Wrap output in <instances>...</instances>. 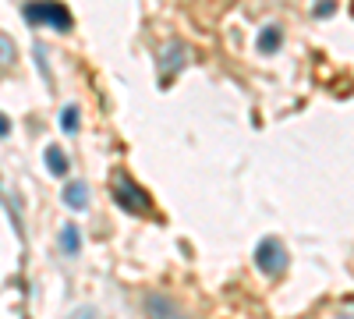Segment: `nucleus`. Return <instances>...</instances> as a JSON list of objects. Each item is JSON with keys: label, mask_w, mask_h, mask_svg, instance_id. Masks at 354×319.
<instances>
[{"label": "nucleus", "mask_w": 354, "mask_h": 319, "mask_svg": "<svg viewBox=\"0 0 354 319\" xmlns=\"http://www.w3.org/2000/svg\"><path fill=\"white\" fill-rule=\"evenodd\" d=\"M280 39H283V33H280L277 25L262 28V36H259V50H262V53H277V50H280Z\"/></svg>", "instance_id": "obj_9"}, {"label": "nucleus", "mask_w": 354, "mask_h": 319, "mask_svg": "<svg viewBox=\"0 0 354 319\" xmlns=\"http://www.w3.org/2000/svg\"><path fill=\"white\" fill-rule=\"evenodd\" d=\"M78 238H82L78 227H75V224H64V227H61V252H64V255H78V248H82Z\"/></svg>", "instance_id": "obj_7"}, {"label": "nucleus", "mask_w": 354, "mask_h": 319, "mask_svg": "<svg viewBox=\"0 0 354 319\" xmlns=\"http://www.w3.org/2000/svg\"><path fill=\"white\" fill-rule=\"evenodd\" d=\"M71 319H103V316H100V312H96L93 305H85V309H78V312H75Z\"/></svg>", "instance_id": "obj_12"}, {"label": "nucleus", "mask_w": 354, "mask_h": 319, "mask_svg": "<svg viewBox=\"0 0 354 319\" xmlns=\"http://www.w3.org/2000/svg\"><path fill=\"white\" fill-rule=\"evenodd\" d=\"M64 202L71 210H85L88 206V188H85V181H71L68 188H64Z\"/></svg>", "instance_id": "obj_6"}, {"label": "nucleus", "mask_w": 354, "mask_h": 319, "mask_svg": "<svg viewBox=\"0 0 354 319\" xmlns=\"http://www.w3.org/2000/svg\"><path fill=\"white\" fill-rule=\"evenodd\" d=\"M326 15H333V0H322V4L315 8V18H326Z\"/></svg>", "instance_id": "obj_13"}, {"label": "nucleus", "mask_w": 354, "mask_h": 319, "mask_svg": "<svg viewBox=\"0 0 354 319\" xmlns=\"http://www.w3.org/2000/svg\"><path fill=\"white\" fill-rule=\"evenodd\" d=\"M188 46L185 43H177V39H170L167 46H163V57H160V68H163V82H170L177 71H181L185 64H188Z\"/></svg>", "instance_id": "obj_4"}, {"label": "nucleus", "mask_w": 354, "mask_h": 319, "mask_svg": "<svg viewBox=\"0 0 354 319\" xmlns=\"http://www.w3.org/2000/svg\"><path fill=\"white\" fill-rule=\"evenodd\" d=\"M46 167H50V174H57V178H64V174H68V156H64L61 146L46 149Z\"/></svg>", "instance_id": "obj_8"}, {"label": "nucleus", "mask_w": 354, "mask_h": 319, "mask_svg": "<svg viewBox=\"0 0 354 319\" xmlns=\"http://www.w3.org/2000/svg\"><path fill=\"white\" fill-rule=\"evenodd\" d=\"M25 21L32 25H50L57 28V33H68L71 28V11L64 4H57V0H28V4L21 8Z\"/></svg>", "instance_id": "obj_2"}, {"label": "nucleus", "mask_w": 354, "mask_h": 319, "mask_svg": "<svg viewBox=\"0 0 354 319\" xmlns=\"http://www.w3.org/2000/svg\"><path fill=\"white\" fill-rule=\"evenodd\" d=\"M113 202L121 210H128V213H135V217H149L153 213V199H149V192H145L131 174H117L113 178Z\"/></svg>", "instance_id": "obj_1"}, {"label": "nucleus", "mask_w": 354, "mask_h": 319, "mask_svg": "<svg viewBox=\"0 0 354 319\" xmlns=\"http://www.w3.org/2000/svg\"><path fill=\"white\" fill-rule=\"evenodd\" d=\"M290 263V255H287V245L280 238H262L259 248H255V266L266 273V277H280Z\"/></svg>", "instance_id": "obj_3"}, {"label": "nucleus", "mask_w": 354, "mask_h": 319, "mask_svg": "<svg viewBox=\"0 0 354 319\" xmlns=\"http://www.w3.org/2000/svg\"><path fill=\"white\" fill-rule=\"evenodd\" d=\"M61 128H64L68 135L78 131V107H64V113H61Z\"/></svg>", "instance_id": "obj_10"}, {"label": "nucleus", "mask_w": 354, "mask_h": 319, "mask_svg": "<svg viewBox=\"0 0 354 319\" xmlns=\"http://www.w3.org/2000/svg\"><path fill=\"white\" fill-rule=\"evenodd\" d=\"M8 64H15V43L0 33V68H8Z\"/></svg>", "instance_id": "obj_11"}, {"label": "nucleus", "mask_w": 354, "mask_h": 319, "mask_svg": "<svg viewBox=\"0 0 354 319\" xmlns=\"http://www.w3.org/2000/svg\"><path fill=\"white\" fill-rule=\"evenodd\" d=\"M145 312H149L153 319H185L167 295H149V298H145Z\"/></svg>", "instance_id": "obj_5"}, {"label": "nucleus", "mask_w": 354, "mask_h": 319, "mask_svg": "<svg viewBox=\"0 0 354 319\" xmlns=\"http://www.w3.org/2000/svg\"><path fill=\"white\" fill-rule=\"evenodd\" d=\"M8 131H11V121H8V113H0V138H8Z\"/></svg>", "instance_id": "obj_14"}]
</instances>
